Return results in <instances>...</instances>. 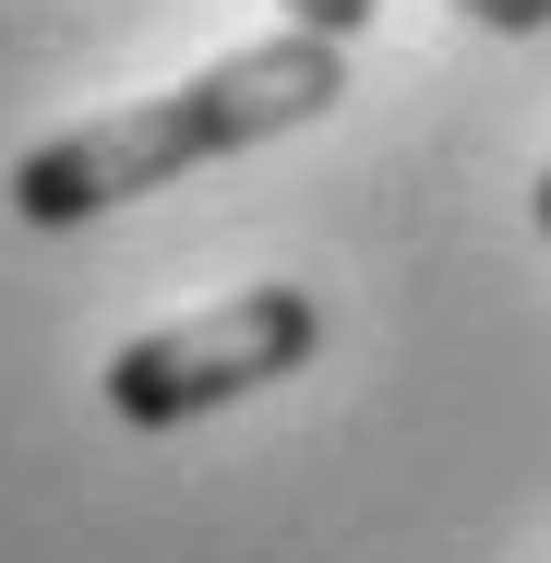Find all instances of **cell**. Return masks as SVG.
Here are the masks:
<instances>
[{"instance_id":"1","label":"cell","mask_w":551,"mask_h":563,"mask_svg":"<svg viewBox=\"0 0 551 563\" xmlns=\"http://www.w3.org/2000/svg\"><path fill=\"white\" fill-rule=\"evenodd\" d=\"M335 97H348V48L312 36V24H276V36L228 48L205 73H180L168 97H132V109L73 120L36 156H12V217L24 228H85L109 205H144V192H168V180H192L217 156H252V144L324 120Z\"/></svg>"},{"instance_id":"2","label":"cell","mask_w":551,"mask_h":563,"mask_svg":"<svg viewBox=\"0 0 551 563\" xmlns=\"http://www.w3.org/2000/svg\"><path fill=\"white\" fill-rule=\"evenodd\" d=\"M312 347H324V300L312 288H228L217 312H180L156 336L109 347L97 396H109V420H132V432H180V420H217L240 396L288 384Z\"/></svg>"},{"instance_id":"3","label":"cell","mask_w":551,"mask_h":563,"mask_svg":"<svg viewBox=\"0 0 551 563\" xmlns=\"http://www.w3.org/2000/svg\"><path fill=\"white\" fill-rule=\"evenodd\" d=\"M276 12H288V24H312V36H335V48H348V36H360V24L384 12V0H276Z\"/></svg>"},{"instance_id":"4","label":"cell","mask_w":551,"mask_h":563,"mask_svg":"<svg viewBox=\"0 0 551 563\" xmlns=\"http://www.w3.org/2000/svg\"><path fill=\"white\" fill-rule=\"evenodd\" d=\"M467 24H492V36H540L551 24V0H455Z\"/></svg>"},{"instance_id":"5","label":"cell","mask_w":551,"mask_h":563,"mask_svg":"<svg viewBox=\"0 0 551 563\" xmlns=\"http://www.w3.org/2000/svg\"><path fill=\"white\" fill-rule=\"evenodd\" d=\"M528 217H540V240H551V168H540V192H528Z\"/></svg>"}]
</instances>
